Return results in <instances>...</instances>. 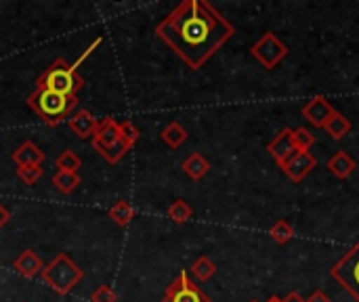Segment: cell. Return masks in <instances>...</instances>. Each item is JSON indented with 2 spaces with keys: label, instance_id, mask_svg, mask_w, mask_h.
<instances>
[{
  "label": "cell",
  "instance_id": "cell-1",
  "mask_svg": "<svg viewBox=\"0 0 359 302\" xmlns=\"http://www.w3.org/2000/svg\"><path fill=\"white\" fill-rule=\"evenodd\" d=\"M233 34V25L206 0H183L156 25V36L194 71Z\"/></svg>",
  "mask_w": 359,
  "mask_h": 302
},
{
  "label": "cell",
  "instance_id": "cell-2",
  "mask_svg": "<svg viewBox=\"0 0 359 302\" xmlns=\"http://www.w3.org/2000/svg\"><path fill=\"white\" fill-rule=\"evenodd\" d=\"M27 107L48 126H59L61 122L72 118V111L78 107V97L59 95L44 86H34L27 97Z\"/></svg>",
  "mask_w": 359,
  "mask_h": 302
},
{
  "label": "cell",
  "instance_id": "cell-3",
  "mask_svg": "<svg viewBox=\"0 0 359 302\" xmlns=\"http://www.w3.org/2000/svg\"><path fill=\"white\" fill-rule=\"evenodd\" d=\"M78 63H67L65 59H55L36 80V86H44L59 95L76 97L80 88H84V78L78 74Z\"/></svg>",
  "mask_w": 359,
  "mask_h": 302
},
{
  "label": "cell",
  "instance_id": "cell-4",
  "mask_svg": "<svg viewBox=\"0 0 359 302\" xmlns=\"http://www.w3.org/2000/svg\"><path fill=\"white\" fill-rule=\"evenodd\" d=\"M42 280L46 286H50V290H55L59 296L69 294L84 277V271L72 261V256H67L65 252H59L44 269H42Z\"/></svg>",
  "mask_w": 359,
  "mask_h": 302
},
{
  "label": "cell",
  "instance_id": "cell-5",
  "mask_svg": "<svg viewBox=\"0 0 359 302\" xmlns=\"http://www.w3.org/2000/svg\"><path fill=\"white\" fill-rule=\"evenodd\" d=\"M250 53H252V57H255L265 69H273V67H278V65L286 59L288 46H286L273 32H267L259 42L252 44Z\"/></svg>",
  "mask_w": 359,
  "mask_h": 302
},
{
  "label": "cell",
  "instance_id": "cell-6",
  "mask_svg": "<svg viewBox=\"0 0 359 302\" xmlns=\"http://www.w3.org/2000/svg\"><path fill=\"white\" fill-rule=\"evenodd\" d=\"M332 277L359 302V244L334 265Z\"/></svg>",
  "mask_w": 359,
  "mask_h": 302
},
{
  "label": "cell",
  "instance_id": "cell-7",
  "mask_svg": "<svg viewBox=\"0 0 359 302\" xmlns=\"http://www.w3.org/2000/svg\"><path fill=\"white\" fill-rule=\"evenodd\" d=\"M162 302H212L187 275V271H181L177 280L168 286Z\"/></svg>",
  "mask_w": 359,
  "mask_h": 302
},
{
  "label": "cell",
  "instance_id": "cell-8",
  "mask_svg": "<svg viewBox=\"0 0 359 302\" xmlns=\"http://www.w3.org/2000/svg\"><path fill=\"white\" fill-rule=\"evenodd\" d=\"M301 111H303V118H305L307 122H311L316 128H324V124H326L328 118L332 116L334 107L330 105V101H328L326 97L318 95V97L309 99V101L303 105Z\"/></svg>",
  "mask_w": 359,
  "mask_h": 302
},
{
  "label": "cell",
  "instance_id": "cell-9",
  "mask_svg": "<svg viewBox=\"0 0 359 302\" xmlns=\"http://www.w3.org/2000/svg\"><path fill=\"white\" fill-rule=\"evenodd\" d=\"M267 151L271 153V158L280 164V166H284L299 149H297V145H294V139H292V128H282L280 132H278V137L267 145Z\"/></svg>",
  "mask_w": 359,
  "mask_h": 302
},
{
  "label": "cell",
  "instance_id": "cell-10",
  "mask_svg": "<svg viewBox=\"0 0 359 302\" xmlns=\"http://www.w3.org/2000/svg\"><path fill=\"white\" fill-rule=\"evenodd\" d=\"M316 166H318V160L311 156V151H297V153L282 166V170L288 174L290 181L301 183Z\"/></svg>",
  "mask_w": 359,
  "mask_h": 302
},
{
  "label": "cell",
  "instance_id": "cell-11",
  "mask_svg": "<svg viewBox=\"0 0 359 302\" xmlns=\"http://www.w3.org/2000/svg\"><path fill=\"white\" fill-rule=\"evenodd\" d=\"M116 141H120V124L114 118H103L93 135V147L97 153H101L103 149H107L109 145H114Z\"/></svg>",
  "mask_w": 359,
  "mask_h": 302
},
{
  "label": "cell",
  "instance_id": "cell-12",
  "mask_svg": "<svg viewBox=\"0 0 359 302\" xmlns=\"http://www.w3.org/2000/svg\"><path fill=\"white\" fill-rule=\"evenodd\" d=\"M67 126L69 130L78 137V139H93L97 126H99V120L93 116V111L88 109H78L69 120H67Z\"/></svg>",
  "mask_w": 359,
  "mask_h": 302
},
{
  "label": "cell",
  "instance_id": "cell-13",
  "mask_svg": "<svg viewBox=\"0 0 359 302\" xmlns=\"http://www.w3.org/2000/svg\"><path fill=\"white\" fill-rule=\"evenodd\" d=\"M44 151L34 143V141H23L13 153H11V160L19 166H42L44 162Z\"/></svg>",
  "mask_w": 359,
  "mask_h": 302
},
{
  "label": "cell",
  "instance_id": "cell-14",
  "mask_svg": "<svg viewBox=\"0 0 359 302\" xmlns=\"http://www.w3.org/2000/svg\"><path fill=\"white\" fill-rule=\"evenodd\" d=\"M13 267L19 275L27 277V280H34L38 273H42L44 265H42V259L34 252V250H23L15 261H13Z\"/></svg>",
  "mask_w": 359,
  "mask_h": 302
},
{
  "label": "cell",
  "instance_id": "cell-15",
  "mask_svg": "<svg viewBox=\"0 0 359 302\" xmlns=\"http://www.w3.org/2000/svg\"><path fill=\"white\" fill-rule=\"evenodd\" d=\"M358 164L355 160L347 153V151H337L330 160H328V170L337 177V179H349L355 172Z\"/></svg>",
  "mask_w": 359,
  "mask_h": 302
},
{
  "label": "cell",
  "instance_id": "cell-16",
  "mask_svg": "<svg viewBox=\"0 0 359 302\" xmlns=\"http://www.w3.org/2000/svg\"><path fill=\"white\" fill-rule=\"evenodd\" d=\"M181 168H183V172H185L191 181H202V179L208 174V170H210V162H208L202 153L194 151L191 156L185 158V162L181 164Z\"/></svg>",
  "mask_w": 359,
  "mask_h": 302
},
{
  "label": "cell",
  "instance_id": "cell-17",
  "mask_svg": "<svg viewBox=\"0 0 359 302\" xmlns=\"http://www.w3.org/2000/svg\"><path fill=\"white\" fill-rule=\"evenodd\" d=\"M351 128H353V124H351V120L347 118V116H343L341 111H332V116L328 118V122L324 124V130L334 139V141H341V139H345L349 132H351Z\"/></svg>",
  "mask_w": 359,
  "mask_h": 302
},
{
  "label": "cell",
  "instance_id": "cell-18",
  "mask_svg": "<svg viewBox=\"0 0 359 302\" xmlns=\"http://www.w3.org/2000/svg\"><path fill=\"white\" fill-rule=\"evenodd\" d=\"M160 137H162V141L170 147V149H179L185 141H187V130L179 124V122H168L166 126H164V130L160 132Z\"/></svg>",
  "mask_w": 359,
  "mask_h": 302
},
{
  "label": "cell",
  "instance_id": "cell-19",
  "mask_svg": "<svg viewBox=\"0 0 359 302\" xmlns=\"http://www.w3.org/2000/svg\"><path fill=\"white\" fill-rule=\"evenodd\" d=\"M109 219L118 225V227H126L133 219H135V208L130 206V202L126 200H118L109 210H107Z\"/></svg>",
  "mask_w": 359,
  "mask_h": 302
},
{
  "label": "cell",
  "instance_id": "cell-20",
  "mask_svg": "<svg viewBox=\"0 0 359 302\" xmlns=\"http://www.w3.org/2000/svg\"><path fill=\"white\" fill-rule=\"evenodd\" d=\"M53 185H55L61 193L69 195V193H74V191L78 189V185H80V174H78V172H67V170H57L55 177H53Z\"/></svg>",
  "mask_w": 359,
  "mask_h": 302
},
{
  "label": "cell",
  "instance_id": "cell-21",
  "mask_svg": "<svg viewBox=\"0 0 359 302\" xmlns=\"http://www.w3.org/2000/svg\"><path fill=\"white\" fill-rule=\"evenodd\" d=\"M133 147H135L133 143H128L126 139L120 137V141H116L114 145H109L107 149H103L99 156H101L105 162H109V164H118L120 160H124V156H126Z\"/></svg>",
  "mask_w": 359,
  "mask_h": 302
},
{
  "label": "cell",
  "instance_id": "cell-22",
  "mask_svg": "<svg viewBox=\"0 0 359 302\" xmlns=\"http://www.w3.org/2000/svg\"><path fill=\"white\" fill-rule=\"evenodd\" d=\"M166 214H168V219H170L172 223L183 225V223H187V221L194 217V208H191L185 200H175V202L168 206Z\"/></svg>",
  "mask_w": 359,
  "mask_h": 302
},
{
  "label": "cell",
  "instance_id": "cell-23",
  "mask_svg": "<svg viewBox=\"0 0 359 302\" xmlns=\"http://www.w3.org/2000/svg\"><path fill=\"white\" fill-rule=\"evenodd\" d=\"M189 271H191V275L198 282H208L217 273V265L208 256H200L198 261H194V265L189 267Z\"/></svg>",
  "mask_w": 359,
  "mask_h": 302
},
{
  "label": "cell",
  "instance_id": "cell-24",
  "mask_svg": "<svg viewBox=\"0 0 359 302\" xmlns=\"http://www.w3.org/2000/svg\"><path fill=\"white\" fill-rule=\"evenodd\" d=\"M269 235H271V240H273L276 244L284 246V244H288V242L294 238V229H292V225H290L286 219H282V221H278V223L269 229Z\"/></svg>",
  "mask_w": 359,
  "mask_h": 302
},
{
  "label": "cell",
  "instance_id": "cell-25",
  "mask_svg": "<svg viewBox=\"0 0 359 302\" xmlns=\"http://www.w3.org/2000/svg\"><path fill=\"white\" fill-rule=\"evenodd\" d=\"M55 166H57L59 170L78 172V168L82 166V160H80V156H78L76 151H72V149H65V151H61V153L57 156V160H55Z\"/></svg>",
  "mask_w": 359,
  "mask_h": 302
},
{
  "label": "cell",
  "instance_id": "cell-26",
  "mask_svg": "<svg viewBox=\"0 0 359 302\" xmlns=\"http://www.w3.org/2000/svg\"><path fill=\"white\" fill-rule=\"evenodd\" d=\"M292 139H294V145H297L299 151H309L316 145V135L309 128H305V126L294 128L292 130Z\"/></svg>",
  "mask_w": 359,
  "mask_h": 302
},
{
  "label": "cell",
  "instance_id": "cell-27",
  "mask_svg": "<svg viewBox=\"0 0 359 302\" xmlns=\"http://www.w3.org/2000/svg\"><path fill=\"white\" fill-rule=\"evenodd\" d=\"M44 174L42 166H19L17 168V179H21L25 185H36Z\"/></svg>",
  "mask_w": 359,
  "mask_h": 302
},
{
  "label": "cell",
  "instance_id": "cell-28",
  "mask_svg": "<svg viewBox=\"0 0 359 302\" xmlns=\"http://www.w3.org/2000/svg\"><path fill=\"white\" fill-rule=\"evenodd\" d=\"M120 137L122 139H126L128 143H137L139 139H141V130L135 126V122H130V120H124V122H120Z\"/></svg>",
  "mask_w": 359,
  "mask_h": 302
},
{
  "label": "cell",
  "instance_id": "cell-29",
  "mask_svg": "<svg viewBox=\"0 0 359 302\" xmlns=\"http://www.w3.org/2000/svg\"><path fill=\"white\" fill-rule=\"evenodd\" d=\"M90 302H118V294L109 286H99L97 290H93Z\"/></svg>",
  "mask_w": 359,
  "mask_h": 302
},
{
  "label": "cell",
  "instance_id": "cell-30",
  "mask_svg": "<svg viewBox=\"0 0 359 302\" xmlns=\"http://www.w3.org/2000/svg\"><path fill=\"white\" fill-rule=\"evenodd\" d=\"M307 302H332V298H330L324 290H316V292L307 298Z\"/></svg>",
  "mask_w": 359,
  "mask_h": 302
},
{
  "label": "cell",
  "instance_id": "cell-31",
  "mask_svg": "<svg viewBox=\"0 0 359 302\" xmlns=\"http://www.w3.org/2000/svg\"><path fill=\"white\" fill-rule=\"evenodd\" d=\"M8 221H11V210L0 202V229H2Z\"/></svg>",
  "mask_w": 359,
  "mask_h": 302
},
{
  "label": "cell",
  "instance_id": "cell-32",
  "mask_svg": "<svg viewBox=\"0 0 359 302\" xmlns=\"http://www.w3.org/2000/svg\"><path fill=\"white\" fill-rule=\"evenodd\" d=\"M282 302H307V301H303V296H301L299 292H290L286 298H282Z\"/></svg>",
  "mask_w": 359,
  "mask_h": 302
},
{
  "label": "cell",
  "instance_id": "cell-33",
  "mask_svg": "<svg viewBox=\"0 0 359 302\" xmlns=\"http://www.w3.org/2000/svg\"><path fill=\"white\" fill-rule=\"evenodd\" d=\"M267 302H282V298H278V296H271V298H269Z\"/></svg>",
  "mask_w": 359,
  "mask_h": 302
},
{
  "label": "cell",
  "instance_id": "cell-34",
  "mask_svg": "<svg viewBox=\"0 0 359 302\" xmlns=\"http://www.w3.org/2000/svg\"><path fill=\"white\" fill-rule=\"evenodd\" d=\"M250 302H259V301H250Z\"/></svg>",
  "mask_w": 359,
  "mask_h": 302
}]
</instances>
